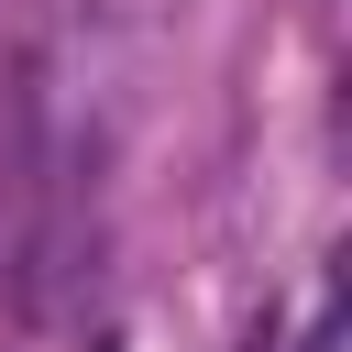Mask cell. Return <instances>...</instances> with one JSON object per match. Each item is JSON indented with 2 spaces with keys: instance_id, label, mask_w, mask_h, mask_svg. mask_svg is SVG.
Masks as SVG:
<instances>
[{
  "instance_id": "6da1fadb",
  "label": "cell",
  "mask_w": 352,
  "mask_h": 352,
  "mask_svg": "<svg viewBox=\"0 0 352 352\" xmlns=\"http://www.w3.org/2000/svg\"><path fill=\"white\" fill-rule=\"evenodd\" d=\"M154 33H165V0H11V55H22L33 121L88 143V110L154 55Z\"/></svg>"
}]
</instances>
